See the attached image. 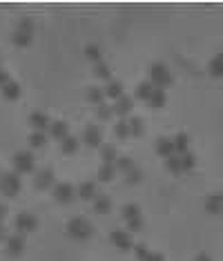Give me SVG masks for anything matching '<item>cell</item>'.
I'll list each match as a JSON object with an SVG mask.
<instances>
[{"label":"cell","mask_w":223,"mask_h":261,"mask_svg":"<svg viewBox=\"0 0 223 261\" xmlns=\"http://www.w3.org/2000/svg\"><path fill=\"white\" fill-rule=\"evenodd\" d=\"M25 237L23 234H9L7 239H5V254L7 257H20V254L25 252Z\"/></svg>","instance_id":"9c48e42d"},{"label":"cell","mask_w":223,"mask_h":261,"mask_svg":"<svg viewBox=\"0 0 223 261\" xmlns=\"http://www.w3.org/2000/svg\"><path fill=\"white\" fill-rule=\"evenodd\" d=\"M92 206H94V212H98V215H107V212H112V199L107 194H103V192H98L96 199L92 201Z\"/></svg>","instance_id":"d6986e66"},{"label":"cell","mask_w":223,"mask_h":261,"mask_svg":"<svg viewBox=\"0 0 223 261\" xmlns=\"http://www.w3.org/2000/svg\"><path fill=\"white\" fill-rule=\"evenodd\" d=\"M134 168H136V165H134V159H129V156H118L116 159V170L123 172V174H127V172Z\"/></svg>","instance_id":"8d00e7d4"},{"label":"cell","mask_w":223,"mask_h":261,"mask_svg":"<svg viewBox=\"0 0 223 261\" xmlns=\"http://www.w3.org/2000/svg\"><path fill=\"white\" fill-rule=\"evenodd\" d=\"M194 261H212V257H210V254H205V252H201V254H196Z\"/></svg>","instance_id":"f6af8a7d"},{"label":"cell","mask_w":223,"mask_h":261,"mask_svg":"<svg viewBox=\"0 0 223 261\" xmlns=\"http://www.w3.org/2000/svg\"><path fill=\"white\" fill-rule=\"evenodd\" d=\"M20 187H23L20 174H16V172H3V174H0V194L3 197L14 199L20 192Z\"/></svg>","instance_id":"277c9868"},{"label":"cell","mask_w":223,"mask_h":261,"mask_svg":"<svg viewBox=\"0 0 223 261\" xmlns=\"http://www.w3.org/2000/svg\"><path fill=\"white\" fill-rule=\"evenodd\" d=\"M118 154L116 152V145H110V143H103L101 145V159H103V163H112V165H116V159H118Z\"/></svg>","instance_id":"7402d4cb"},{"label":"cell","mask_w":223,"mask_h":261,"mask_svg":"<svg viewBox=\"0 0 223 261\" xmlns=\"http://www.w3.org/2000/svg\"><path fill=\"white\" fill-rule=\"evenodd\" d=\"M221 194H223V192H221Z\"/></svg>","instance_id":"c3c4849f"},{"label":"cell","mask_w":223,"mask_h":261,"mask_svg":"<svg viewBox=\"0 0 223 261\" xmlns=\"http://www.w3.org/2000/svg\"><path fill=\"white\" fill-rule=\"evenodd\" d=\"M29 125L34 127V132H49L51 118L45 112H32V116H29Z\"/></svg>","instance_id":"7c38bea8"},{"label":"cell","mask_w":223,"mask_h":261,"mask_svg":"<svg viewBox=\"0 0 223 261\" xmlns=\"http://www.w3.org/2000/svg\"><path fill=\"white\" fill-rule=\"evenodd\" d=\"M94 76L98 78V81H112V70L110 65H105V62H98V65H94Z\"/></svg>","instance_id":"d590c367"},{"label":"cell","mask_w":223,"mask_h":261,"mask_svg":"<svg viewBox=\"0 0 223 261\" xmlns=\"http://www.w3.org/2000/svg\"><path fill=\"white\" fill-rule=\"evenodd\" d=\"M51 194H54V201H56V203H63V206H67V203L74 201L76 187L71 185V183H67V181H63V183H56V185H54Z\"/></svg>","instance_id":"ba28073f"},{"label":"cell","mask_w":223,"mask_h":261,"mask_svg":"<svg viewBox=\"0 0 223 261\" xmlns=\"http://www.w3.org/2000/svg\"><path fill=\"white\" fill-rule=\"evenodd\" d=\"M0 174H3V172H0Z\"/></svg>","instance_id":"7dc6e473"},{"label":"cell","mask_w":223,"mask_h":261,"mask_svg":"<svg viewBox=\"0 0 223 261\" xmlns=\"http://www.w3.org/2000/svg\"><path fill=\"white\" fill-rule=\"evenodd\" d=\"M9 81H12V76H9V72L0 67V87H5V85H7Z\"/></svg>","instance_id":"b9f144b4"},{"label":"cell","mask_w":223,"mask_h":261,"mask_svg":"<svg viewBox=\"0 0 223 261\" xmlns=\"http://www.w3.org/2000/svg\"><path fill=\"white\" fill-rule=\"evenodd\" d=\"M9 212H7V206H5V203H0V223L5 221V217H7Z\"/></svg>","instance_id":"ee69618b"},{"label":"cell","mask_w":223,"mask_h":261,"mask_svg":"<svg viewBox=\"0 0 223 261\" xmlns=\"http://www.w3.org/2000/svg\"><path fill=\"white\" fill-rule=\"evenodd\" d=\"M116 165L112 163H101V168H98V181H103V183H107V181H112L114 176H116Z\"/></svg>","instance_id":"d4e9b609"},{"label":"cell","mask_w":223,"mask_h":261,"mask_svg":"<svg viewBox=\"0 0 223 261\" xmlns=\"http://www.w3.org/2000/svg\"><path fill=\"white\" fill-rule=\"evenodd\" d=\"M81 143H85L87 148H92V150L101 148V145H103V129H101V125H96V123L87 125V127L83 129Z\"/></svg>","instance_id":"8992f818"},{"label":"cell","mask_w":223,"mask_h":261,"mask_svg":"<svg viewBox=\"0 0 223 261\" xmlns=\"http://www.w3.org/2000/svg\"><path fill=\"white\" fill-rule=\"evenodd\" d=\"M34 40V23L29 18H20L16 31L12 34V43L16 47H29Z\"/></svg>","instance_id":"3957f363"},{"label":"cell","mask_w":223,"mask_h":261,"mask_svg":"<svg viewBox=\"0 0 223 261\" xmlns=\"http://www.w3.org/2000/svg\"><path fill=\"white\" fill-rule=\"evenodd\" d=\"M145 261H165V259H163V254H161V252H154V250H152Z\"/></svg>","instance_id":"7bdbcfd3"},{"label":"cell","mask_w":223,"mask_h":261,"mask_svg":"<svg viewBox=\"0 0 223 261\" xmlns=\"http://www.w3.org/2000/svg\"><path fill=\"white\" fill-rule=\"evenodd\" d=\"M121 217L125 219V221H132V219L141 217V208H138L136 203H125V206L121 208Z\"/></svg>","instance_id":"d6a6232c"},{"label":"cell","mask_w":223,"mask_h":261,"mask_svg":"<svg viewBox=\"0 0 223 261\" xmlns=\"http://www.w3.org/2000/svg\"><path fill=\"white\" fill-rule=\"evenodd\" d=\"M0 94H3L5 101H18V98H20V85L12 78V81H9L5 87H0Z\"/></svg>","instance_id":"ffe728a7"},{"label":"cell","mask_w":223,"mask_h":261,"mask_svg":"<svg viewBox=\"0 0 223 261\" xmlns=\"http://www.w3.org/2000/svg\"><path fill=\"white\" fill-rule=\"evenodd\" d=\"M5 239H7V232H5V226L0 223V241H5Z\"/></svg>","instance_id":"bcb514c9"},{"label":"cell","mask_w":223,"mask_h":261,"mask_svg":"<svg viewBox=\"0 0 223 261\" xmlns=\"http://www.w3.org/2000/svg\"><path fill=\"white\" fill-rule=\"evenodd\" d=\"M34 185L38 190H54L56 185V176H54V170L51 168H43V170H36L34 172Z\"/></svg>","instance_id":"30bf717a"},{"label":"cell","mask_w":223,"mask_h":261,"mask_svg":"<svg viewBox=\"0 0 223 261\" xmlns=\"http://www.w3.org/2000/svg\"><path fill=\"white\" fill-rule=\"evenodd\" d=\"M112 107H114V114H116V116L127 118L129 112L134 109V98H132V96H121L118 101H114Z\"/></svg>","instance_id":"5bb4252c"},{"label":"cell","mask_w":223,"mask_h":261,"mask_svg":"<svg viewBox=\"0 0 223 261\" xmlns=\"http://www.w3.org/2000/svg\"><path fill=\"white\" fill-rule=\"evenodd\" d=\"M150 252H152V250L145 246V243H134V254H136V259H138V261H145V259H147V254H150Z\"/></svg>","instance_id":"ab89813d"},{"label":"cell","mask_w":223,"mask_h":261,"mask_svg":"<svg viewBox=\"0 0 223 261\" xmlns=\"http://www.w3.org/2000/svg\"><path fill=\"white\" fill-rule=\"evenodd\" d=\"M152 92H154V85L150 81H143V83H138L136 85V90H134V96L138 98V101H145L147 103L150 101V96H152Z\"/></svg>","instance_id":"cb8c5ba5"},{"label":"cell","mask_w":223,"mask_h":261,"mask_svg":"<svg viewBox=\"0 0 223 261\" xmlns=\"http://www.w3.org/2000/svg\"><path fill=\"white\" fill-rule=\"evenodd\" d=\"M47 139H49V134L47 132H32L29 134V148L32 150H40V148H45L47 145Z\"/></svg>","instance_id":"484cf974"},{"label":"cell","mask_w":223,"mask_h":261,"mask_svg":"<svg viewBox=\"0 0 223 261\" xmlns=\"http://www.w3.org/2000/svg\"><path fill=\"white\" fill-rule=\"evenodd\" d=\"M154 150H157V154L163 156V159H170V156L176 154L174 141L168 139V137H159V139H157V145H154Z\"/></svg>","instance_id":"9a60e30c"},{"label":"cell","mask_w":223,"mask_h":261,"mask_svg":"<svg viewBox=\"0 0 223 261\" xmlns=\"http://www.w3.org/2000/svg\"><path fill=\"white\" fill-rule=\"evenodd\" d=\"M58 148L63 154H76L81 148V139L74 137V134H69V137H65L63 141H58Z\"/></svg>","instance_id":"2e32d148"},{"label":"cell","mask_w":223,"mask_h":261,"mask_svg":"<svg viewBox=\"0 0 223 261\" xmlns=\"http://www.w3.org/2000/svg\"><path fill=\"white\" fill-rule=\"evenodd\" d=\"M85 58L92 60L94 65H98V62H103V49L98 45H87L85 47Z\"/></svg>","instance_id":"836d02e7"},{"label":"cell","mask_w":223,"mask_h":261,"mask_svg":"<svg viewBox=\"0 0 223 261\" xmlns=\"http://www.w3.org/2000/svg\"><path fill=\"white\" fill-rule=\"evenodd\" d=\"M165 103H168V94H165V90L154 87V92H152V96H150L147 105L154 107V109H161V107H165Z\"/></svg>","instance_id":"603a6c76"},{"label":"cell","mask_w":223,"mask_h":261,"mask_svg":"<svg viewBox=\"0 0 223 261\" xmlns=\"http://www.w3.org/2000/svg\"><path fill=\"white\" fill-rule=\"evenodd\" d=\"M49 137L56 139V141H63L65 137H69V123L65 121H51V127H49Z\"/></svg>","instance_id":"e0dca14e"},{"label":"cell","mask_w":223,"mask_h":261,"mask_svg":"<svg viewBox=\"0 0 223 261\" xmlns=\"http://www.w3.org/2000/svg\"><path fill=\"white\" fill-rule=\"evenodd\" d=\"M110 241L116 246L121 252H127V250H134V241H132V232L127 230H112L110 232Z\"/></svg>","instance_id":"8fae6325"},{"label":"cell","mask_w":223,"mask_h":261,"mask_svg":"<svg viewBox=\"0 0 223 261\" xmlns=\"http://www.w3.org/2000/svg\"><path fill=\"white\" fill-rule=\"evenodd\" d=\"M165 170L172 172V174H183V172H181L179 154H174V156H170V159H165Z\"/></svg>","instance_id":"74e56055"},{"label":"cell","mask_w":223,"mask_h":261,"mask_svg":"<svg viewBox=\"0 0 223 261\" xmlns=\"http://www.w3.org/2000/svg\"><path fill=\"white\" fill-rule=\"evenodd\" d=\"M205 212L210 215H223V194H210L205 199Z\"/></svg>","instance_id":"ac0fdd59"},{"label":"cell","mask_w":223,"mask_h":261,"mask_svg":"<svg viewBox=\"0 0 223 261\" xmlns=\"http://www.w3.org/2000/svg\"><path fill=\"white\" fill-rule=\"evenodd\" d=\"M143 230V217H136L127 221V232H141Z\"/></svg>","instance_id":"60d3db41"},{"label":"cell","mask_w":223,"mask_h":261,"mask_svg":"<svg viewBox=\"0 0 223 261\" xmlns=\"http://www.w3.org/2000/svg\"><path fill=\"white\" fill-rule=\"evenodd\" d=\"M127 123H129V137H143L145 123H143L141 116H129Z\"/></svg>","instance_id":"f546056e"},{"label":"cell","mask_w":223,"mask_h":261,"mask_svg":"<svg viewBox=\"0 0 223 261\" xmlns=\"http://www.w3.org/2000/svg\"><path fill=\"white\" fill-rule=\"evenodd\" d=\"M141 181H143V172L138 170V168L129 170L127 174H125V183L127 185H136V183H141Z\"/></svg>","instance_id":"f35d334b"},{"label":"cell","mask_w":223,"mask_h":261,"mask_svg":"<svg viewBox=\"0 0 223 261\" xmlns=\"http://www.w3.org/2000/svg\"><path fill=\"white\" fill-rule=\"evenodd\" d=\"M12 161H14V172H16V174H34L36 172V159L32 152H27V150L16 152Z\"/></svg>","instance_id":"5b68a950"},{"label":"cell","mask_w":223,"mask_h":261,"mask_svg":"<svg viewBox=\"0 0 223 261\" xmlns=\"http://www.w3.org/2000/svg\"><path fill=\"white\" fill-rule=\"evenodd\" d=\"M207 72H210V76H214V78H221L223 76V51H219V54H216L214 58L210 60Z\"/></svg>","instance_id":"83f0119b"},{"label":"cell","mask_w":223,"mask_h":261,"mask_svg":"<svg viewBox=\"0 0 223 261\" xmlns=\"http://www.w3.org/2000/svg\"><path fill=\"white\" fill-rule=\"evenodd\" d=\"M172 141H174L176 154H183V152H188V150H190V137L185 132H179L176 137H172Z\"/></svg>","instance_id":"f1b7e54d"},{"label":"cell","mask_w":223,"mask_h":261,"mask_svg":"<svg viewBox=\"0 0 223 261\" xmlns=\"http://www.w3.org/2000/svg\"><path fill=\"white\" fill-rule=\"evenodd\" d=\"M96 194H98V190H96L94 181H81V183L76 185V197H81L83 201H94Z\"/></svg>","instance_id":"4fadbf2b"},{"label":"cell","mask_w":223,"mask_h":261,"mask_svg":"<svg viewBox=\"0 0 223 261\" xmlns=\"http://www.w3.org/2000/svg\"><path fill=\"white\" fill-rule=\"evenodd\" d=\"M36 228H38V219H36L34 212H18V217H16V232L18 234H29V232H34Z\"/></svg>","instance_id":"52a82bcc"},{"label":"cell","mask_w":223,"mask_h":261,"mask_svg":"<svg viewBox=\"0 0 223 261\" xmlns=\"http://www.w3.org/2000/svg\"><path fill=\"white\" fill-rule=\"evenodd\" d=\"M103 90H105V96L112 98V101H118L121 96H125V94H123V83L121 81H114V78H112L110 83H105V87H103Z\"/></svg>","instance_id":"44dd1931"},{"label":"cell","mask_w":223,"mask_h":261,"mask_svg":"<svg viewBox=\"0 0 223 261\" xmlns=\"http://www.w3.org/2000/svg\"><path fill=\"white\" fill-rule=\"evenodd\" d=\"M179 161H181V172H190V170H194V165H196V156L190 152H183V154H179Z\"/></svg>","instance_id":"e575fe53"},{"label":"cell","mask_w":223,"mask_h":261,"mask_svg":"<svg viewBox=\"0 0 223 261\" xmlns=\"http://www.w3.org/2000/svg\"><path fill=\"white\" fill-rule=\"evenodd\" d=\"M65 230H67V237L74 239V241H87L92 237V232H94V228H92V223L85 217H74L69 219Z\"/></svg>","instance_id":"6da1fadb"},{"label":"cell","mask_w":223,"mask_h":261,"mask_svg":"<svg viewBox=\"0 0 223 261\" xmlns=\"http://www.w3.org/2000/svg\"><path fill=\"white\" fill-rule=\"evenodd\" d=\"M85 96H87V101H90L94 107L101 105V103H105V98H107V96H105V90H103V87H90Z\"/></svg>","instance_id":"4316f807"},{"label":"cell","mask_w":223,"mask_h":261,"mask_svg":"<svg viewBox=\"0 0 223 261\" xmlns=\"http://www.w3.org/2000/svg\"><path fill=\"white\" fill-rule=\"evenodd\" d=\"M114 137L121 139V141L129 139V123H127V118H118V121L114 123Z\"/></svg>","instance_id":"1f68e13d"},{"label":"cell","mask_w":223,"mask_h":261,"mask_svg":"<svg viewBox=\"0 0 223 261\" xmlns=\"http://www.w3.org/2000/svg\"><path fill=\"white\" fill-rule=\"evenodd\" d=\"M94 116L98 121H112L114 118V107L107 105V103H101V105L94 107Z\"/></svg>","instance_id":"4dcf8cb0"},{"label":"cell","mask_w":223,"mask_h":261,"mask_svg":"<svg viewBox=\"0 0 223 261\" xmlns=\"http://www.w3.org/2000/svg\"><path fill=\"white\" fill-rule=\"evenodd\" d=\"M147 81L159 90H165L168 85H172V74H170V70L163 62H152L147 67Z\"/></svg>","instance_id":"7a4b0ae2"}]
</instances>
